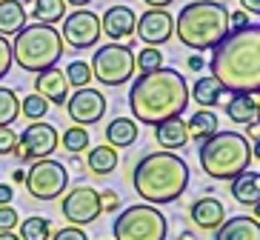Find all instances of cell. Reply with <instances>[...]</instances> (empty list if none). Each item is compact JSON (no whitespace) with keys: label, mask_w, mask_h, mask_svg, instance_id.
<instances>
[{"label":"cell","mask_w":260,"mask_h":240,"mask_svg":"<svg viewBox=\"0 0 260 240\" xmlns=\"http://www.w3.org/2000/svg\"><path fill=\"white\" fill-rule=\"evenodd\" d=\"M60 212L72 226H77V229H80V226H89L92 220H98V217L103 215V209H100V192L92 186L72 189V192H66V197H63Z\"/></svg>","instance_id":"obj_12"},{"label":"cell","mask_w":260,"mask_h":240,"mask_svg":"<svg viewBox=\"0 0 260 240\" xmlns=\"http://www.w3.org/2000/svg\"><path fill=\"white\" fill-rule=\"evenodd\" d=\"M17 223H20V215L12 206H0V232H12Z\"/></svg>","instance_id":"obj_34"},{"label":"cell","mask_w":260,"mask_h":240,"mask_svg":"<svg viewBox=\"0 0 260 240\" xmlns=\"http://www.w3.org/2000/svg\"><path fill=\"white\" fill-rule=\"evenodd\" d=\"M20 240H49L52 237V223L43 215H31L20 223Z\"/></svg>","instance_id":"obj_28"},{"label":"cell","mask_w":260,"mask_h":240,"mask_svg":"<svg viewBox=\"0 0 260 240\" xmlns=\"http://www.w3.org/2000/svg\"><path fill=\"white\" fill-rule=\"evenodd\" d=\"M66 17V3L63 0H35V20L43 26L60 23Z\"/></svg>","instance_id":"obj_27"},{"label":"cell","mask_w":260,"mask_h":240,"mask_svg":"<svg viewBox=\"0 0 260 240\" xmlns=\"http://www.w3.org/2000/svg\"><path fill=\"white\" fill-rule=\"evenodd\" d=\"M0 240H20L15 232H0Z\"/></svg>","instance_id":"obj_47"},{"label":"cell","mask_w":260,"mask_h":240,"mask_svg":"<svg viewBox=\"0 0 260 240\" xmlns=\"http://www.w3.org/2000/svg\"><path fill=\"white\" fill-rule=\"evenodd\" d=\"M257 92H240V94H232V100L226 103V117L235 120V123H249L254 126L257 123Z\"/></svg>","instance_id":"obj_20"},{"label":"cell","mask_w":260,"mask_h":240,"mask_svg":"<svg viewBox=\"0 0 260 240\" xmlns=\"http://www.w3.org/2000/svg\"><path fill=\"white\" fill-rule=\"evenodd\" d=\"M15 143H17V134L12 126H3L0 129V155H12L15 152Z\"/></svg>","instance_id":"obj_35"},{"label":"cell","mask_w":260,"mask_h":240,"mask_svg":"<svg viewBox=\"0 0 260 240\" xmlns=\"http://www.w3.org/2000/svg\"><path fill=\"white\" fill-rule=\"evenodd\" d=\"M186 129H189V138H194L198 143L209 140L212 134H217V115H214L212 109H198L194 115L186 120Z\"/></svg>","instance_id":"obj_25"},{"label":"cell","mask_w":260,"mask_h":240,"mask_svg":"<svg viewBox=\"0 0 260 240\" xmlns=\"http://www.w3.org/2000/svg\"><path fill=\"white\" fill-rule=\"evenodd\" d=\"M35 94H40L49 106H66L69 100V83H66V75L63 69L52 66V69H43L38 72V78H35Z\"/></svg>","instance_id":"obj_16"},{"label":"cell","mask_w":260,"mask_h":240,"mask_svg":"<svg viewBox=\"0 0 260 240\" xmlns=\"http://www.w3.org/2000/svg\"><path fill=\"white\" fill-rule=\"evenodd\" d=\"M63 3H69V6H77V9H83V6H89L92 0H63Z\"/></svg>","instance_id":"obj_45"},{"label":"cell","mask_w":260,"mask_h":240,"mask_svg":"<svg viewBox=\"0 0 260 240\" xmlns=\"http://www.w3.org/2000/svg\"><path fill=\"white\" fill-rule=\"evenodd\" d=\"M249 29V15L246 12H229V31Z\"/></svg>","instance_id":"obj_38"},{"label":"cell","mask_w":260,"mask_h":240,"mask_svg":"<svg viewBox=\"0 0 260 240\" xmlns=\"http://www.w3.org/2000/svg\"><path fill=\"white\" fill-rule=\"evenodd\" d=\"M92 78L103 86H123L135 78V49L123 43H106L92 57Z\"/></svg>","instance_id":"obj_8"},{"label":"cell","mask_w":260,"mask_h":240,"mask_svg":"<svg viewBox=\"0 0 260 240\" xmlns=\"http://www.w3.org/2000/svg\"><path fill=\"white\" fill-rule=\"evenodd\" d=\"M117 206H120V197H117L115 192H103L100 194V209L103 212H115Z\"/></svg>","instance_id":"obj_39"},{"label":"cell","mask_w":260,"mask_h":240,"mask_svg":"<svg viewBox=\"0 0 260 240\" xmlns=\"http://www.w3.org/2000/svg\"><path fill=\"white\" fill-rule=\"evenodd\" d=\"M63 57V40L60 31L54 26L31 23L15 35L12 43V63H17L23 72H43L57 66V60Z\"/></svg>","instance_id":"obj_6"},{"label":"cell","mask_w":260,"mask_h":240,"mask_svg":"<svg viewBox=\"0 0 260 240\" xmlns=\"http://www.w3.org/2000/svg\"><path fill=\"white\" fill-rule=\"evenodd\" d=\"M86 169L94 172V175H109V172L117 169V152L112 146H92L89 149V160H86Z\"/></svg>","instance_id":"obj_26"},{"label":"cell","mask_w":260,"mask_h":240,"mask_svg":"<svg viewBox=\"0 0 260 240\" xmlns=\"http://www.w3.org/2000/svg\"><path fill=\"white\" fill-rule=\"evenodd\" d=\"M177 240H198V237H194V232H189V229H183V232L177 234Z\"/></svg>","instance_id":"obj_46"},{"label":"cell","mask_w":260,"mask_h":240,"mask_svg":"<svg viewBox=\"0 0 260 240\" xmlns=\"http://www.w3.org/2000/svg\"><path fill=\"white\" fill-rule=\"evenodd\" d=\"M20 112H23V117L26 120H43L46 117V112H49V103L40 97V94H26L23 100H20Z\"/></svg>","instance_id":"obj_33"},{"label":"cell","mask_w":260,"mask_h":240,"mask_svg":"<svg viewBox=\"0 0 260 240\" xmlns=\"http://www.w3.org/2000/svg\"><path fill=\"white\" fill-rule=\"evenodd\" d=\"M189 215H191V223L198 226V229H203V232H214V229L226 220V206H223L217 197L206 194V197H200V200L191 203Z\"/></svg>","instance_id":"obj_17"},{"label":"cell","mask_w":260,"mask_h":240,"mask_svg":"<svg viewBox=\"0 0 260 240\" xmlns=\"http://www.w3.org/2000/svg\"><path fill=\"white\" fill-rule=\"evenodd\" d=\"M198 157L212 180H235L237 175L249 172L254 149L240 132H217L200 143Z\"/></svg>","instance_id":"obj_5"},{"label":"cell","mask_w":260,"mask_h":240,"mask_svg":"<svg viewBox=\"0 0 260 240\" xmlns=\"http://www.w3.org/2000/svg\"><path fill=\"white\" fill-rule=\"evenodd\" d=\"M49 240H89V237H86V232L77 229V226H63V229H57Z\"/></svg>","instance_id":"obj_37"},{"label":"cell","mask_w":260,"mask_h":240,"mask_svg":"<svg viewBox=\"0 0 260 240\" xmlns=\"http://www.w3.org/2000/svg\"><path fill=\"white\" fill-rule=\"evenodd\" d=\"M169 223L157 206L138 203V206H126L115 217L112 226V240H166Z\"/></svg>","instance_id":"obj_7"},{"label":"cell","mask_w":260,"mask_h":240,"mask_svg":"<svg viewBox=\"0 0 260 240\" xmlns=\"http://www.w3.org/2000/svg\"><path fill=\"white\" fill-rule=\"evenodd\" d=\"M175 35L194 52L214 49L229 38V9L217 0H191L175 17Z\"/></svg>","instance_id":"obj_4"},{"label":"cell","mask_w":260,"mask_h":240,"mask_svg":"<svg viewBox=\"0 0 260 240\" xmlns=\"http://www.w3.org/2000/svg\"><path fill=\"white\" fill-rule=\"evenodd\" d=\"M223 97V86L209 75V78H198L194 86L189 89V100H194L200 109H214Z\"/></svg>","instance_id":"obj_24"},{"label":"cell","mask_w":260,"mask_h":240,"mask_svg":"<svg viewBox=\"0 0 260 240\" xmlns=\"http://www.w3.org/2000/svg\"><path fill=\"white\" fill-rule=\"evenodd\" d=\"M57 140L60 138H57V129L52 123H29L20 132L12 155H17L23 163L26 160H46L57 149Z\"/></svg>","instance_id":"obj_10"},{"label":"cell","mask_w":260,"mask_h":240,"mask_svg":"<svg viewBox=\"0 0 260 240\" xmlns=\"http://www.w3.org/2000/svg\"><path fill=\"white\" fill-rule=\"evenodd\" d=\"M12 180L15 183H26V169H15L12 172Z\"/></svg>","instance_id":"obj_44"},{"label":"cell","mask_w":260,"mask_h":240,"mask_svg":"<svg viewBox=\"0 0 260 240\" xmlns=\"http://www.w3.org/2000/svg\"><path fill=\"white\" fill-rule=\"evenodd\" d=\"M163 66V54L157 52V49L146 46L140 49V52H135V69L140 72V75H149V72H157Z\"/></svg>","instance_id":"obj_31"},{"label":"cell","mask_w":260,"mask_h":240,"mask_svg":"<svg viewBox=\"0 0 260 240\" xmlns=\"http://www.w3.org/2000/svg\"><path fill=\"white\" fill-rule=\"evenodd\" d=\"M132 183L149 206L175 203L189 186V163L175 152H152L138 160Z\"/></svg>","instance_id":"obj_3"},{"label":"cell","mask_w":260,"mask_h":240,"mask_svg":"<svg viewBox=\"0 0 260 240\" xmlns=\"http://www.w3.org/2000/svg\"><path fill=\"white\" fill-rule=\"evenodd\" d=\"M57 143H63V149H66V152H72V155H80L83 149H89V132H86V129H80V126H69Z\"/></svg>","instance_id":"obj_30"},{"label":"cell","mask_w":260,"mask_h":240,"mask_svg":"<svg viewBox=\"0 0 260 240\" xmlns=\"http://www.w3.org/2000/svg\"><path fill=\"white\" fill-rule=\"evenodd\" d=\"M9 69H12V43L0 38V78H6Z\"/></svg>","instance_id":"obj_36"},{"label":"cell","mask_w":260,"mask_h":240,"mask_svg":"<svg viewBox=\"0 0 260 240\" xmlns=\"http://www.w3.org/2000/svg\"><path fill=\"white\" fill-rule=\"evenodd\" d=\"M154 140L157 146H163V152H175V149H183L189 143V129H186L183 117H172L166 123L154 126Z\"/></svg>","instance_id":"obj_19"},{"label":"cell","mask_w":260,"mask_h":240,"mask_svg":"<svg viewBox=\"0 0 260 240\" xmlns=\"http://www.w3.org/2000/svg\"><path fill=\"white\" fill-rule=\"evenodd\" d=\"M135 31H138V38L143 40L146 46L157 49L175 35V17L169 15L166 9H149V12H143L138 17Z\"/></svg>","instance_id":"obj_14"},{"label":"cell","mask_w":260,"mask_h":240,"mask_svg":"<svg viewBox=\"0 0 260 240\" xmlns=\"http://www.w3.org/2000/svg\"><path fill=\"white\" fill-rule=\"evenodd\" d=\"M66 115L72 117V123L86 129V126L98 123L100 117L106 115V97L92 89V86H86V89H75L69 100H66Z\"/></svg>","instance_id":"obj_13"},{"label":"cell","mask_w":260,"mask_h":240,"mask_svg":"<svg viewBox=\"0 0 260 240\" xmlns=\"http://www.w3.org/2000/svg\"><path fill=\"white\" fill-rule=\"evenodd\" d=\"M146 6H152V9H166V6H172L175 0H143Z\"/></svg>","instance_id":"obj_43"},{"label":"cell","mask_w":260,"mask_h":240,"mask_svg":"<svg viewBox=\"0 0 260 240\" xmlns=\"http://www.w3.org/2000/svg\"><path fill=\"white\" fill-rule=\"evenodd\" d=\"M240 12H246V15H260V0H240Z\"/></svg>","instance_id":"obj_41"},{"label":"cell","mask_w":260,"mask_h":240,"mask_svg":"<svg viewBox=\"0 0 260 240\" xmlns=\"http://www.w3.org/2000/svg\"><path fill=\"white\" fill-rule=\"evenodd\" d=\"M189 69H191V72H200V69H203V57H200V54H191V57H189Z\"/></svg>","instance_id":"obj_42"},{"label":"cell","mask_w":260,"mask_h":240,"mask_svg":"<svg viewBox=\"0 0 260 240\" xmlns=\"http://www.w3.org/2000/svg\"><path fill=\"white\" fill-rule=\"evenodd\" d=\"M138 123L132 117H115L112 123L106 126V143L112 149H126L138 140Z\"/></svg>","instance_id":"obj_22"},{"label":"cell","mask_w":260,"mask_h":240,"mask_svg":"<svg viewBox=\"0 0 260 240\" xmlns=\"http://www.w3.org/2000/svg\"><path fill=\"white\" fill-rule=\"evenodd\" d=\"M26 26L23 0H0V38L17 35Z\"/></svg>","instance_id":"obj_21"},{"label":"cell","mask_w":260,"mask_h":240,"mask_svg":"<svg viewBox=\"0 0 260 240\" xmlns=\"http://www.w3.org/2000/svg\"><path fill=\"white\" fill-rule=\"evenodd\" d=\"M212 78L223 92H257L260 89V26L252 23L243 31H232L229 38L212 49L209 60Z\"/></svg>","instance_id":"obj_2"},{"label":"cell","mask_w":260,"mask_h":240,"mask_svg":"<svg viewBox=\"0 0 260 240\" xmlns=\"http://www.w3.org/2000/svg\"><path fill=\"white\" fill-rule=\"evenodd\" d=\"M17 115H20V97H17V92L0 86V129L12 126L17 120Z\"/></svg>","instance_id":"obj_29"},{"label":"cell","mask_w":260,"mask_h":240,"mask_svg":"<svg viewBox=\"0 0 260 240\" xmlns=\"http://www.w3.org/2000/svg\"><path fill=\"white\" fill-rule=\"evenodd\" d=\"M63 75H66V83L75 86V89H86L89 80H92V69H89V63L86 60H72Z\"/></svg>","instance_id":"obj_32"},{"label":"cell","mask_w":260,"mask_h":240,"mask_svg":"<svg viewBox=\"0 0 260 240\" xmlns=\"http://www.w3.org/2000/svg\"><path fill=\"white\" fill-rule=\"evenodd\" d=\"M232 194H235L237 203H243V206H257L260 200V175L257 172H243V175H237L232 180Z\"/></svg>","instance_id":"obj_23"},{"label":"cell","mask_w":260,"mask_h":240,"mask_svg":"<svg viewBox=\"0 0 260 240\" xmlns=\"http://www.w3.org/2000/svg\"><path fill=\"white\" fill-rule=\"evenodd\" d=\"M12 197H15L12 186L9 183H0V206H12Z\"/></svg>","instance_id":"obj_40"},{"label":"cell","mask_w":260,"mask_h":240,"mask_svg":"<svg viewBox=\"0 0 260 240\" xmlns=\"http://www.w3.org/2000/svg\"><path fill=\"white\" fill-rule=\"evenodd\" d=\"M135 23H138V17L129 6H109L100 17V35H106L112 43H120L135 35Z\"/></svg>","instance_id":"obj_15"},{"label":"cell","mask_w":260,"mask_h":240,"mask_svg":"<svg viewBox=\"0 0 260 240\" xmlns=\"http://www.w3.org/2000/svg\"><path fill=\"white\" fill-rule=\"evenodd\" d=\"M60 40L72 49H89L100 40V17L92 9H75L60 20Z\"/></svg>","instance_id":"obj_11"},{"label":"cell","mask_w":260,"mask_h":240,"mask_svg":"<svg viewBox=\"0 0 260 240\" xmlns=\"http://www.w3.org/2000/svg\"><path fill=\"white\" fill-rule=\"evenodd\" d=\"M214 240H260V223L254 215H235L226 217L217 229Z\"/></svg>","instance_id":"obj_18"},{"label":"cell","mask_w":260,"mask_h":240,"mask_svg":"<svg viewBox=\"0 0 260 240\" xmlns=\"http://www.w3.org/2000/svg\"><path fill=\"white\" fill-rule=\"evenodd\" d=\"M66 186H69V172L60 160L46 157V160H35L26 169V189L38 200H54L66 192Z\"/></svg>","instance_id":"obj_9"},{"label":"cell","mask_w":260,"mask_h":240,"mask_svg":"<svg viewBox=\"0 0 260 240\" xmlns=\"http://www.w3.org/2000/svg\"><path fill=\"white\" fill-rule=\"evenodd\" d=\"M186 106H189V83L180 72L169 66L135 78L129 89V109L135 123L160 126L172 117H183Z\"/></svg>","instance_id":"obj_1"},{"label":"cell","mask_w":260,"mask_h":240,"mask_svg":"<svg viewBox=\"0 0 260 240\" xmlns=\"http://www.w3.org/2000/svg\"><path fill=\"white\" fill-rule=\"evenodd\" d=\"M106 240H109V237H106Z\"/></svg>","instance_id":"obj_48"}]
</instances>
